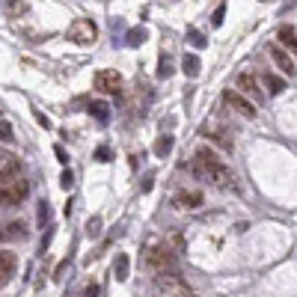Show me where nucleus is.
I'll list each match as a JSON object with an SVG mask.
<instances>
[{"label":"nucleus","mask_w":297,"mask_h":297,"mask_svg":"<svg viewBox=\"0 0 297 297\" xmlns=\"http://www.w3.org/2000/svg\"><path fill=\"white\" fill-rule=\"evenodd\" d=\"M223 15H226V6L220 3V6L214 9V15H211V24H214V27H220V24H223Z\"/></svg>","instance_id":"21"},{"label":"nucleus","mask_w":297,"mask_h":297,"mask_svg":"<svg viewBox=\"0 0 297 297\" xmlns=\"http://www.w3.org/2000/svg\"><path fill=\"white\" fill-rule=\"evenodd\" d=\"M15 256L9 253V250H0V286H6L9 280H12V274H15Z\"/></svg>","instance_id":"10"},{"label":"nucleus","mask_w":297,"mask_h":297,"mask_svg":"<svg viewBox=\"0 0 297 297\" xmlns=\"http://www.w3.org/2000/svg\"><path fill=\"white\" fill-rule=\"evenodd\" d=\"M89 113H92L98 122H104V119H107V113H110V107H107L104 101H92V104H89Z\"/></svg>","instance_id":"18"},{"label":"nucleus","mask_w":297,"mask_h":297,"mask_svg":"<svg viewBox=\"0 0 297 297\" xmlns=\"http://www.w3.org/2000/svg\"><path fill=\"white\" fill-rule=\"evenodd\" d=\"M268 51H271L274 62L280 65V71H283V74H289V77H295V74H297V62L292 59V57H289V51H286L283 45H271Z\"/></svg>","instance_id":"8"},{"label":"nucleus","mask_w":297,"mask_h":297,"mask_svg":"<svg viewBox=\"0 0 297 297\" xmlns=\"http://www.w3.org/2000/svg\"><path fill=\"white\" fill-rule=\"evenodd\" d=\"M146 262H149V268H155V271H178V259H176V253H173L170 247H164V244L149 247Z\"/></svg>","instance_id":"3"},{"label":"nucleus","mask_w":297,"mask_h":297,"mask_svg":"<svg viewBox=\"0 0 297 297\" xmlns=\"http://www.w3.org/2000/svg\"><path fill=\"white\" fill-rule=\"evenodd\" d=\"M181 68H184V74H187V77H196V74H199V59H196L193 54H187V57H184V62H181Z\"/></svg>","instance_id":"17"},{"label":"nucleus","mask_w":297,"mask_h":297,"mask_svg":"<svg viewBox=\"0 0 297 297\" xmlns=\"http://www.w3.org/2000/svg\"><path fill=\"white\" fill-rule=\"evenodd\" d=\"M0 140H3V143H12V140H15V134H12V125H9L6 119H0Z\"/></svg>","instance_id":"19"},{"label":"nucleus","mask_w":297,"mask_h":297,"mask_svg":"<svg viewBox=\"0 0 297 297\" xmlns=\"http://www.w3.org/2000/svg\"><path fill=\"white\" fill-rule=\"evenodd\" d=\"M178 205H181V208H199V205H202V193H199V190L181 193V196H178Z\"/></svg>","instance_id":"13"},{"label":"nucleus","mask_w":297,"mask_h":297,"mask_svg":"<svg viewBox=\"0 0 297 297\" xmlns=\"http://www.w3.org/2000/svg\"><path fill=\"white\" fill-rule=\"evenodd\" d=\"M170 238H173V247H176V250H178V253H181V250H184V238H181V235H178V232H173V235H170Z\"/></svg>","instance_id":"26"},{"label":"nucleus","mask_w":297,"mask_h":297,"mask_svg":"<svg viewBox=\"0 0 297 297\" xmlns=\"http://www.w3.org/2000/svg\"><path fill=\"white\" fill-rule=\"evenodd\" d=\"M54 155H57V158H59V161H62V164H65V161H68V155H65V149H62V146H54Z\"/></svg>","instance_id":"27"},{"label":"nucleus","mask_w":297,"mask_h":297,"mask_svg":"<svg viewBox=\"0 0 297 297\" xmlns=\"http://www.w3.org/2000/svg\"><path fill=\"white\" fill-rule=\"evenodd\" d=\"M235 89L241 92V95H247L256 107H259V101L265 98V92H262V83H259V77L253 74V71H238V77H235Z\"/></svg>","instance_id":"4"},{"label":"nucleus","mask_w":297,"mask_h":297,"mask_svg":"<svg viewBox=\"0 0 297 297\" xmlns=\"http://www.w3.org/2000/svg\"><path fill=\"white\" fill-rule=\"evenodd\" d=\"M143 39H146V30H131L128 33V45H140Z\"/></svg>","instance_id":"22"},{"label":"nucleus","mask_w":297,"mask_h":297,"mask_svg":"<svg viewBox=\"0 0 297 297\" xmlns=\"http://www.w3.org/2000/svg\"><path fill=\"white\" fill-rule=\"evenodd\" d=\"M262 83H265L268 95H280V92H286V89H289V86H286V80H283L277 71H265V74H262Z\"/></svg>","instance_id":"11"},{"label":"nucleus","mask_w":297,"mask_h":297,"mask_svg":"<svg viewBox=\"0 0 297 297\" xmlns=\"http://www.w3.org/2000/svg\"><path fill=\"white\" fill-rule=\"evenodd\" d=\"M27 235V226L18 220V223H9L6 226V232H3V238H9V241H15V238H24Z\"/></svg>","instance_id":"16"},{"label":"nucleus","mask_w":297,"mask_h":297,"mask_svg":"<svg viewBox=\"0 0 297 297\" xmlns=\"http://www.w3.org/2000/svg\"><path fill=\"white\" fill-rule=\"evenodd\" d=\"M170 152H173V137H170V134L158 137V143H155V155H158V158H167Z\"/></svg>","instance_id":"15"},{"label":"nucleus","mask_w":297,"mask_h":297,"mask_svg":"<svg viewBox=\"0 0 297 297\" xmlns=\"http://www.w3.org/2000/svg\"><path fill=\"white\" fill-rule=\"evenodd\" d=\"M128 271H131V259H128L125 253H122V256H116V271H113V274H116V280H119V283H122V280H128Z\"/></svg>","instance_id":"14"},{"label":"nucleus","mask_w":297,"mask_h":297,"mask_svg":"<svg viewBox=\"0 0 297 297\" xmlns=\"http://www.w3.org/2000/svg\"><path fill=\"white\" fill-rule=\"evenodd\" d=\"M190 42H193L196 48H205V45H208V39H205L199 30H190Z\"/></svg>","instance_id":"23"},{"label":"nucleus","mask_w":297,"mask_h":297,"mask_svg":"<svg viewBox=\"0 0 297 297\" xmlns=\"http://www.w3.org/2000/svg\"><path fill=\"white\" fill-rule=\"evenodd\" d=\"M205 134H208V137H211V140H214V143H217L220 149L232 152V146H235V143L229 140V131H208V128H205Z\"/></svg>","instance_id":"12"},{"label":"nucleus","mask_w":297,"mask_h":297,"mask_svg":"<svg viewBox=\"0 0 297 297\" xmlns=\"http://www.w3.org/2000/svg\"><path fill=\"white\" fill-rule=\"evenodd\" d=\"M223 101H226L235 113H241L244 119H256V113H259V110H256V104H253L247 95H241L238 89H226V92H223Z\"/></svg>","instance_id":"6"},{"label":"nucleus","mask_w":297,"mask_h":297,"mask_svg":"<svg viewBox=\"0 0 297 297\" xmlns=\"http://www.w3.org/2000/svg\"><path fill=\"white\" fill-rule=\"evenodd\" d=\"M92 86H95L98 92H104V95H116V92L122 89V74H119L116 68H101V71H95Z\"/></svg>","instance_id":"5"},{"label":"nucleus","mask_w":297,"mask_h":297,"mask_svg":"<svg viewBox=\"0 0 297 297\" xmlns=\"http://www.w3.org/2000/svg\"><path fill=\"white\" fill-rule=\"evenodd\" d=\"M48 214H51V211H48V202H42V205H39V226L48 223Z\"/></svg>","instance_id":"25"},{"label":"nucleus","mask_w":297,"mask_h":297,"mask_svg":"<svg viewBox=\"0 0 297 297\" xmlns=\"http://www.w3.org/2000/svg\"><path fill=\"white\" fill-rule=\"evenodd\" d=\"M71 181H74V176H71L68 170H62V176H59V187H62V190H68V187H71Z\"/></svg>","instance_id":"24"},{"label":"nucleus","mask_w":297,"mask_h":297,"mask_svg":"<svg viewBox=\"0 0 297 297\" xmlns=\"http://www.w3.org/2000/svg\"><path fill=\"white\" fill-rule=\"evenodd\" d=\"M30 196V181L15 178L9 184H0V208H15Z\"/></svg>","instance_id":"2"},{"label":"nucleus","mask_w":297,"mask_h":297,"mask_svg":"<svg viewBox=\"0 0 297 297\" xmlns=\"http://www.w3.org/2000/svg\"><path fill=\"white\" fill-rule=\"evenodd\" d=\"M205 181H208V184H214V187H229L235 178H232V170L220 161V164H214L211 170H205Z\"/></svg>","instance_id":"7"},{"label":"nucleus","mask_w":297,"mask_h":297,"mask_svg":"<svg viewBox=\"0 0 297 297\" xmlns=\"http://www.w3.org/2000/svg\"><path fill=\"white\" fill-rule=\"evenodd\" d=\"M65 36H68V42H74V45H92V42L98 39V27H95L92 18H74L71 27L65 30Z\"/></svg>","instance_id":"1"},{"label":"nucleus","mask_w":297,"mask_h":297,"mask_svg":"<svg viewBox=\"0 0 297 297\" xmlns=\"http://www.w3.org/2000/svg\"><path fill=\"white\" fill-rule=\"evenodd\" d=\"M110 158H113V152H110L107 146H98V149H95V161H101V164H107Z\"/></svg>","instance_id":"20"},{"label":"nucleus","mask_w":297,"mask_h":297,"mask_svg":"<svg viewBox=\"0 0 297 297\" xmlns=\"http://www.w3.org/2000/svg\"><path fill=\"white\" fill-rule=\"evenodd\" d=\"M277 42H280L289 54H295L297 57V30L292 27V24H283V27L277 30Z\"/></svg>","instance_id":"9"},{"label":"nucleus","mask_w":297,"mask_h":297,"mask_svg":"<svg viewBox=\"0 0 297 297\" xmlns=\"http://www.w3.org/2000/svg\"><path fill=\"white\" fill-rule=\"evenodd\" d=\"M83 297H98V286H95V283H92V286H86Z\"/></svg>","instance_id":"28"}]
</instances>
